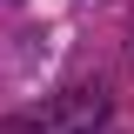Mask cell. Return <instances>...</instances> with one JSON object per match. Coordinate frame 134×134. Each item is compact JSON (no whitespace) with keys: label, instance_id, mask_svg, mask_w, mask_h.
Here are the masks:
<instances>
[{"label":"cell","instance_id":"1","mask_svg":"<svg viewBox=\"0 0 134 134\" xmlns=\"http://www.w3.org/2000/svg\"><path fill=\"white\" fill-rule=\"evenodd\" d=\"M100 114H107V94L100 87H67V94L40 100V107H27V114L7 121V134H94Z\"/></svg>","mask_w":134,"mask_h":134}]
</instances>
